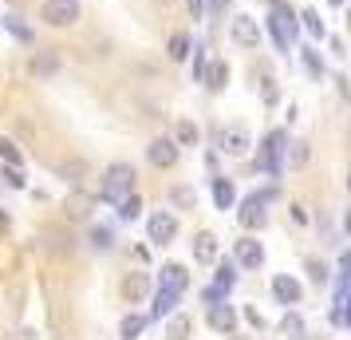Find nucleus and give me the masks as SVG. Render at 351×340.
Returning <instances> with one entry per match:
<instances>
[{
	"mask_svg": "<svg viewBox=\"0 0 351 340\" xmlns=\"http://www.w3.org/2000/svg\"><path fill=\"white\" fill-rule=\"evenodd\" d=\"M130 190H134V166H130V162L107 166V179L99 186V198H103V202H119V198H127Z\"/></svg>",
	"mask_w": 351,
	"mask_h": 340,
	"instance_id": "1",
	"label": "nucleus"
},
{
	"mask_svg": "<svg viewBox=\"0 0 351 340\" xmlns=\"http://www.w3.org/2000/svg\"><path fill=\"white\" fill-rule=\"evenodd\" d=\"M80 16H83L80 0H44L40 4V20L48 28H71V24H80Z\"/></svg>",
	"mask_w": 351,
	"mask_h": 340,
	"instance_id": "2",
	"label": "nucleus"
},
{
	"mask_svg": "<svg viewBox=\"0 0 351 340\" xmlns=\"http://www.w3.org/2000/svg\"><path fill=\"white\" fill-rule=\"evenodd\" d=\"M269 28H272V36H276V48H280V52H288V44H292V36H296V12L288 8L285 0H272Z\"/></svg>",
	"mask_w": 351,
	"mask_h": 340,
	"instance_id": "3",
	"label": "nucleus"
},
{
	"mask_svg": "<svg viewBox=\"0 0 351 340\" xmlns=\"http://www.w3.org/2000/svg\"><path fill=\"white\" fill-rule=\"evenodd\" d=\"M288 135L285 131H272L269 139H265V146H261V166L269 170V174H280V159H285V150H288Z\"/></svg>",
	"mask_w": 351,
	"mask_h": 340,
	"instance_id": "4",
	"label": "nucleus"
},
{
	"mask_svg": "<svg viewBox=\"0 0 351 340\" xmlns=\"http://www.w3.org/2000/svg\"><path fill=\"white\" fill-rule=\"evenodd\" d=\"M265 202H269V194H261V198H245V206H241V226L245 229H261L265 222H269V214H265Z\"/></svg>",
	"mask_w": 351,
	"mask_h": 340,
	"instance_id": "5",
	"label": "nucleus"
},
{
	"mask_svg": "<svg viewBox=\"0 0 351 340\" xmlns=\"http://www.w3.org/2000/svg\"><path fill=\"white\" fill-rule=\"evenodd\" d=\"M174 234H178V218H174V214L162 210V214L150 218V242H154V245H166Z\"/></svg>",
	"mask_w": 351,
	"mask_h": 340,
	"instance_id": "6",
	"label": "nucleus"
},
{
	"mask_svg": "<svg viewBox=\"0 0 351 340\" xmlns=\"http://www.w3.org/2000/svg\"><path fill=\"white\" fill-rule=\"evenodd\" d=\"M146 159L154 162V166H174L178 162V143L174 139H154V143L146 146Z\"/></svg>",
	"mask_w": 351,
	"mask_h": 340,
	"instance_id": "7",
	"label": "nucleus"
},
{
	"mask_svg": "<svg viewBox=\"0 0 351 340\" xmlns=\"http://www.w3.org/2000/svg\"><path fill=\"white\" fill-rule=\"evenodd\" d=\"M233 40L241 48H256L261 44V28H256L253 16H233Z\"/></svg>",
	"mask_w": 351,
	"mask_h": 340,
	"instance_id": "8",
	"label": "nucleus"
},
{
	"mask_svg": "<svg viewBox=\"0 0 351 340\" xmlns=\"http://www.w3.org/2000/svg\"><path fill=\"white\" fill-rule=\"evenodd\" d=\"M209 328H217V332L229 337V332L237 328V313H233L229 305H221V301H217V305H209Z\"/></svg>",
	"mask_w": 351,
	"mask_h": 340,
	"instance_id": "9",
	"label": "nucleus"
},
{
	"mask_svg": "<svg viewBox=\"0 0 351 340\" xmlns=\"http://www.w3.org/2000/svg\"><path fill=\"white\" fill-rule=\"evenodd\" d=\"M186 285H190V277H186V269L182 265H162V285L158 289H170V293H186Z\"/></svg>",
	"mask_w": 351,
	"mask_h": 340,
	"instance_id": "10",
	"label": "nucleus"
},
{
	"mask_svg": "<svg viewBox=\"0 0 351 340\" xmlns=\"http://www.w3.org/2000/svg\"><path fill=\"white\" fill-rule=\"evenodd\" d=\"M237 261L245 265V269H256V265L265 261V249H261V242H253V238L237 242Z\"/></svg>",
	"mask_w": 351,
	"mask_h": 340,
	"instance_id": "11",
	"label": "nucleus"
},
{
	"mask_svg": "<svg viewBox=\"0 0 351 340\" xmlns=\"http://www.w3.org/2000/svg\"><path fill=\"white\" fill-rule=\"evenodd\" d=\"M221 150L225 155H245V150H249V135H245L241 127L221 131Z\"/></svg>",
	"mask_w": 351,
	"mask_h": 340,
	"instance_id": "12",
	"label": "nucleus"
},
{
	"mask_svg": "<svg viewBox=\"0 0 351 340\" xmlns=\"http://www.w3.org/2000/svg\"><path fill=\"white\" fill-rule=\"evenodd\" d=\"M193 258L202 261V265L217 261V238H213V234H197V238H193Z\"/></svg>",
	"mask_w": 351,
	"mask_h": 340,
	"instance_id": "13",
	"label": "nucleus"
},
{
	"mask_svg": "<svg viewBox=\"0 0 351 340\" xmlns=\"http://www.w3.org/2000/svg\"><path fill=\"white\" fill-rule=\"evenodd\" d=\"M272 293H276L280 305H296V301H300V285H296L292 277H276V281H272Z\"/></svg>",
	"mask_w": 351,
	"mask_h": 340,
	"instance_id": "14",
	"label": "nucleus"
},
{
	"mask_svg": "<svg viewBox=\"0 0 351 340\" xmlns=\"http://www.w3.org/2000/svg\"><path fill=\"white\" fill-rule=\"evenodd\" d=\"M202 80H206L209 91H221L225 83H229V67H225L221 60H217V64H206V76H202Z\"/></svg>",
	"mask_w": 351,
	"mask_h": 340,
	"instance_id": "15",
	"label": "nucleus"
},
{
	"mask_svg": "<svg viewBox=\"0 0 351 340\" xmlns=\"http://www.w3.org/2000/svg\"><path fill=\"white\" fill-rule=\"evenodd\" d=\"M213 202H217L221 210H229V206L237 202V190H233V182L229 179H213Z\"/></svg>",
	"mask_w": 351,
	"mask_h": 340,
	"instance_id": "16",
	"label": "nucleus"
},
{
	"mask_svg": "<svg viewBox=\"0 0 351 340\" xmlns=\"http://www.w3.org/2000/svg\"><path fill=\"white\" fill-rule=\"evenodd\" d=\"M174 305H178V293L158 289L154 293V308H150V317H166V313H174Z\"/></svg>",
	"mask_w": 351,
	"mask_h": 340,
	"instance_id": "17",
	"label": "nucleus"
},
{
	"mask_svg": "<svg viewBox=\"0 0 351 340\" xmlns=\"http://www.w3.org/2000/svg\"><path fill=\"white\" fill-rule=\"evenodd\" d=\"M138 214H143V202H138V194H134V190H130L127 198H119V218H123V222H134Z\"/></svg>",
	"mask_w": 351,
	"mask_h": 340,
	"instance_id": "18",
	"label": "nucleus"
},
{
	"mask_svg": "<svg viewBox=\"0 0 351 340\" xmlns=\"http://www.w3.org/2000/svg\"><path fill=\"white\" fill-rule=\"evenodd\" d=\"M32 76H51V71H56V67H60V60H56V56H51V52H40V56H32Z\"/></svg>",
	"mask_w": 351,
	"mask_h": 340,
	"instance_id": "19",
	"label": "nucleus"
},
{
	"mask_svg": "<svg viewBox=\"0 0 351 340\" xmlns=\"http://www.w3.org/2000/svg\"><path fill=\"white\" fill-rule=\"evenodd\" d=\"M186 56H190V36L174 32L170 36V60H186Z\"/></svg>",
	"mask_w": 351,
	"mask_h": 340,
	"instance_id": "20",
	"label": "nucleus"
},
{
	"mask_svg": "<svg viewBox=\"0 0 351 340\" xmlns=\"http://www.w3.org/2000/svg\"><path fill=\"white\" fill-rule=\"evenodd\" d=\"M300 56H304V67H308V76H312V80H324V60L316 56V48H304Z\"/></svg>",
	"mask_w": 351,
	"mask_h": 340,
	"instance_id": "21",
	"label": "nucleus"
},
{
	"mask_svg": "<svg viewBox=\"0 0 351 340\" xmlns=\"http://www.w3.org/2000/svg\"><path fill=\"white\" fill-rule=\"evenodd\" d=\"M0 162H8V166H20V150H16V143L0 139Z\"/></svg>",
	"mask_w": 351,
	"mask_h": 340,
	"instance_id": "22",
	"label": "nucleus"
},
{
	"mask_svg": "<svg viewBox=\"0 0 351 340\" xmlns=\"http://www.w3.org/2000/svg\"><path fill=\"white\" fill-rule=\"evenodd\" d=\"M280 332H285V337H300V332H304V321L296 317V313H288L285 321H280Z\"/></svg>",
	"mask_w": 351,
	"mask_h": 340,
	"instance_id": "23",
	"label": "nucleus"
},
{
	"mask_svg": "<svg viewBox=\"0 0 351 340\" xmlns=\"http://www.w3.org/2000/svg\"><path fill=\"white\" fill-rule=\"evenodd\" d=\"M166 337H170V340H186V337H190V321H186V317H174Z\"/></svg>",
	"mask_w": 351,
	"mask_h": 340,
	"instance_id": "24",
	"label": "nucleus"
},
{
	"mask_svg": "<svg viewBox=\"0 0 351 340\" xmlns=\"http://www.w3.org/2000/svg\"><path fill=\"white\" fill-rule=\"evenodd\" d=\"M143 324H146V317H127V321H123V340H134L143 332Z\"/></svg>",
	"mask_w": 351,
	"mask_h": 340,
	"instance_id": "25",
	"label": "nucleus"
},
{
	"mask_svg": "<svg viewBox=\"0 0 351 340\" xmlns=\"http://www.w3.org/2000/svg\"><path fill=\"white\" fill-rule=\"evenodd\" d=\"M233 281H237V277H233V265H221V269H217V285H213V289L229 293V289H233Z\"/></svg>",
	"mask_w": 351,
	"mask_h": 340,
	"instance_id": "26",
	"label": "nucleus"
},
{
	"mask_svg": "<svg viewBox=\"0 0 351 340\" xmlns=\"http://www.w3.org/2000/svg\"><path fill=\"white\" fill-rule=\"evenodd\" d=\"M304 28H308V32H312V36H316V40H324V24H319V16H316V12H304Z\"/></svg>",
	"mask_w": 351,
	"mask_h": 340,
	"instance_id": "27",
	"label": "nucleus"
},
{
	"mask_svg": "<svg viewBox=\"0 0 351 340\" xmlns=\"http://www.w3.org/2000/svg\"><path fill=\"white\" fill-rule=\"evenodd\" d=\"M143 293H146V277H143V273H134V277L127 281V297L134 301V297H143Z\"/></svg>",
	"mask_w": 351,
	"mask_h": 340,
	"instance_id": "28",
	"label": "nucleus"
},
{
	"mask_svg": "<svg viewBox=\"0 0 351 340\" xmlns=\"http://www.w3.org/2000/svg\"><path fill=\"white\" fill-rule=\"evenodd\" d=\"M91 245H99V249H111V229L95 226V229H91Z\"/></svg>",
	"mask_w": 351,
	"mask_h": 340,
	"instance_id": "29",
	"label": "nucleus"
},
{
	"mask_svg": "<svg viewBox=\"0 0 351 340\" xmlns=\"http://www.w3.org/2000/svg\"><path fill=\"white\" fill-rule=\"evenodd\" d=\"M308 159H312V150H308V143H292V166H304Z\"/></svg>",
	"mask_w": 351,
	"mask_h": 340,
	"instance_id": "30",
	"label": "nucleus"
},
{
	"mask_svg": "<svg viewBox=\"0 0 351 340\" xmlns=\"http://www.w3.org/2000/svg\"><path fill=\"white\" fill-rule=\"evenodd\" d=\"M178 143H197V127L193 123H178Z\"/></svg>",
	"mask_w": 351,
	"mask_h": 340,
	"instance_id": "31",
	"label": "nucleus"
},
{
	"mask_svg": "<svg viewBox=\"0 0 351 340\" xmlns=\"http://www.w3.org/2000/svg\"><path fill=\"white\" fill-rule=\"evenodd\" d=\"M60 174H71V182H80V174H83V162H64V166H60Z\"/></svg>",
	"mask_w": 351,
	"mask_h": 340,
	"instance_id": "32",
	"label": "nucleus"
},
{
	"mask_svg": "<svg viewBox=\"0 0 351 340\" xmlns=\"http://www.w3.org/2000/svg\"><path fill=\"white\" fill-rule=\"evenodd\" d=\"M206 76V56H202V48H193V80H202Z\"/></svg>",
	"mask_w": 351,
	"mask_h": 340,
	"instance_id": "33",
	"label": "nucleus"
},
{
	"mask_svg": "<svg viewBox=\"0 0 351 340\" xmlns=\"http://www.w3.org/2000/svg\"><path fill=\"white\" fill-rule=\"evenodd\" d=\"M4 24H8V28H12V36H16V40H32V32H28V28H24V24H20V20H4Z\"/></svg>",
	"mask_w": 351,
	"mask_h": 340,
	"instance_id": "34",
	"label": "nucleus"
},
{
	"mask_svg": "<svg viewBox=\"0 0 351 340\" xmlns=\"http://www.w3.org/2000/svg\"><path fill=\"white\" fill-rule=\"evenodd\" d=\"M174 202H182V206H193L197 198H193V190H186V186H178V190H174Z\"/></svg>",
	"mask_w": 351,
	"mask_h": 340,
	"instance_id": "35",
	"label": "nucleus"
},
{
	"mask_svg": "<svg viewBox=\"0 0 351 340\" xmlns=\"http://www.w3.org/2000/svg\"><path fill=\"white\" fill-rule=\"evenodd\" d=\"M4 179H8V186H24V179H20V166H8V170H4Z\"/></svg>",
	"mask_w": 351,
	"mask_h": 340,
	"instance_id": "36",
	"label": "nucleus"
},
{
	"mask_svg": "<svg viewBox=\"0 0 351 340\" xmlns=\"http://www.w3.org/2000/svg\"><path fill=\"white\" fill-rule=\"evenodd\" d=\"M245 317H249V324H256V328L265 324V321H261V313H256V308H245Z\"/></svg>",
	"mask_w": 351,
	"mask_h": 340,
	"instance_id": "37",
	"label": "nucleus"
},
{
	"mask_svg": "<svg viewBox=\"0 0 351 340\" xmlns=\"http://www.w3.org/2000/svg\"><path fill=\"white\" fill-rule=\"evenodd\" d=\"M186 4H190V12H193V20L202 16V0H186Z\"/></svg>",
	"mask_w": 351,
	"mask_h": 340,
	"instance_id": "38",
	"label": "nucleus"
},
{
	"mask_svg": "<svg viewBox=\"0 0 351 340\" xmlns=\"http://www.w3.org/2000/svg\"><path fill=\"white\" fill-rule=\"evenodd\" d=\"M0 226H8V214H0Z\"/></svg>",
	"mask_w": 351,
	"mask_h": 340,
	"instance_id": "39",
	"label": "nucleus"
},
{
	"mask_svg": "<svg viewBox=\"0 0 351 340\" xmlns=\"http://www.w3.org/2000/svg\"><path fill=\"white\" fill-rule=\"evenodd\" d=\"M332 4H335V8H339V4H343V0H332Z\"/></svg>",
	"mask_w": 351,
	"mask_h": 340,
	"instance_id": "40",
	"label": "nucleus"
},
{
	"mask_svg": "<svg viewBox=\"0 0 351 340\" xmlns=\"http://www.w3.org/2000/svg\"><path fill=\"white\" fill-rule=\"evenodd\" d=\"M213 4H217V8H221V0H213Z\"/></svg>",
	"mask_w": 351,
	"mask_h": 340,
	"instance_id": "41",
	"label": "nucleus"
},
{
	"mask_svg": "<svg viewBox=\"0 0 351 340\" xmlns=\"http://www.w3.org/2000/svg\"><path fill=\"white\" fill-rule=\"evenodd\" d=\"M237 340H245V337H237Z\"/></svg>",
	"mask_w": 351,
	"mask_h": 340,
	"instance_id": "42",
	"label": "nucleus"
},
{
	"mask_svg": "<svg viewBox=\"0 0 351 340\" xmlns=\"http://www.w3.org/2000/svg\"><path fill=\"white\" fill-rule=\"evenodd\" d=\"M162 4H166V0H162Z\"/></svg>",
	"mask_w": 351,
	"mask_h": 340,
	"instance_id": "43",
	"label": "nucleus"
}]
</instances>
